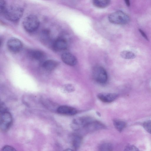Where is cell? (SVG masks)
Returning <instances> with one entry per match:
<instances>
[{
    "label": "cell",
    "instance_id": "11",
    "mask_svg": "<svg viewBox=\"0 0 151 151\" xmlns=\"http://www.w3.org/2000/svg\"><path fill=\"white\" fill-rule=\"evenodd\" d=\"M57 112L60 114L73 115L77 113L78 111L75 108L67 106H61L58 107L57 109Z\"/></svg>",
    "mask_w": 151,
    "mask_h": 151
},
{
    "label": "cell",
    "instance_id": "5",
    "mask_svg": "<svg viewBox=\"0 0 151 151\" xmlns=\"http://www.w3.org/2000/svg\"><path fill=\"white\" fill-rule=\"evenodd\" d=\"M12 122V115L7 110L0 111V128L2 132H5L8 130Z\"/></svg>",
    "mask_w": 151,
    "mask_h": 151
},
{
    "label": "cell",
    "instance_id": "20",
    "mask_svg": "<svg viewBox=\"0 0 151 151\" xmlns=\"http://www.w3.org/2000/svg\"><path fill=\"white\" fill-rule=\"evenodd\" d=\"M143 126L145 130L151 134V120L145 122L144 123Z\"/></svg>",
    "mask_w": 151,
    "mask_h": 151
},
{
    "label": "cell",
    "instance_id": "21",
    "mask_svg": "<svg viewBox=\"0 0 151 151\" xmlns=\"http://www.w3.org/2000/svg\"><path fill=\"white\" fill-rule=\"evenodd\" d=\"M7 6L5 0H0V12L1 13L3 14Z\"/></svg>",
    "mask_w": 151,
    "mask_h": 151
},
{
    "label": "cell",
    "instance_id": "3",
    "mask_svg": "<svg viewBox=\"0 0 151 151\" xmlns=\"http://www.w3.org/2000/svg\"><path fill=\"white\" fill-rule=\"evenodd\" d=\"M109 21L116 24H124L129 22L130 18L128 15L121 11H117L110 14L108 16Z\"/></svg>",
    "mask_w": 151,
    "mask_h": 151
},
{
    "label": "cell",
    "instance_id": "24",
    "mask_svg": "<svg viewBox=\"0 0 151 151\" xmlns=\"http://www.w3.org/2000/svg\"><path fill=\"white\" fill-rule=\"evenodd\" d=\"M125 150L129 151H137L138 150L136 147L134 146L129 145H127L126 147Z\"/></svg>",
    "mask_w": 151,
    "mask_h": 151
},
{
    "label": "cell",
    "instance_id": "26",
    "mask_svg": "<svg viewBox=\"0 0 151 151\" xmlns=\"http://www.w3.org/2000/svg\"><path fill=\"white\" fill-rule=\"evenodd\" d=\"M126 4L128 6H129L130 5V1L129 0H124Z\"/></svg>",
    "mask_w": 151,
    "mask_h": 151
},
{
    "label": "cell",
    "instance_id": "14",
    "mask_svg": "<svg viewBox=\"0 0 151 151\" xmlns=\"http://www.w3.org/2000/svg\"><path fill=\"white\" fill-rule=\"evenodd\" d=\"M111 0H93V5L100 8H104L110 4Z\"/></svg>",
    "mask_w": 151,
    "mask_h": 151
},
{
    "label": "cell",
    "instance_id": "18",
    "mask_svg": "<svg viewBox=\"0 0 151 151\" xmlns=\"http://www.w3.org/2000/svg\"><path fill=\"white\" fill-rule=\"evenodd\" d=\"M122 58L125 59H131L135 58L136 55L133 52L127 50L122 51L120 54Z\"/></svg>",
    "mask_w": 151,
    "mask_h": 151
},
{
    "label": "cell",
    "instance_id": "2",
    "mask_svg": "<svg viewBox=\"0 0 151 151\" xmlns=\"http://www.w3.org/2000/svg\"><path fill=\"white\" fill-rule=\"evenodd\" d=\"M40 24L38 17L34 15L27 16L23 22V25L25 30L27 32L32 33L36 31Z\"/></svg>",
    "mask_w": 151,
    "mask_h": 151
},
{
    "label": "cell",
    "instance_id": "25",
    "mask_svg": "<svg viewBox=\"0 0 151 151\" xmlns=\"http://www.w3.org/2000/svg\"><path fill=\"white\" fill-rule=\"evenodd\" d=\"M139 31L143 37L147 40L148 41V38L145 32L141 29H139Z\"/></svg>",
    "mask_w": 151,
    "mask_h": 151
},
{
    "label": "cell",
    "instance_id": "23",
    "mask_svg": "<svg viewBox=\"0 0 151 151\" xmlns=\"http://www.w3.org/2000/svg\"><path fill=\"white\" fill-rule=\"evenodd\" d=\"M1 150L2 151H14L16 150L13 147L7 145L4 146L2 148Z\"/></svg>",
    "mask_w": 151,
    "mask_h": 151
},
{
    "label": "cell",
    "instance_id": "10",
    "mask_svg": "<svg viewBox=\"0 0 151 151\" xmlns=\"http://www.w3.org/2000/svg\"><path fill=\"white\" fill-rule=\"evenodd\" d=\"M118 95L115 93H99L97 97L102 102L110 103L114 101L118 97Z\"/></svg>",
    "mask_w": 151,
    "mask_h": 151
},
{
    "label": "cell",
    "instance_id": "19",
    "mask_svg": "<svg viewBox=\"0 0 151 151\" xmlns=\"http://www.w3.org/2000/svg\"><path fill=\"white\" fill-rule=\"evenodd\" d=\"M100 151H109L112 150L113 146L112 145L109 143H105L101 144L99 147Z\"/></svg>",
    "mask_w": 151,
    "mask_h": 151
},
{
    "label": "cell",
    "instance_id": "13",
    "mask_svg": "<svg viewBox=\"0 0 151 151\" xmlns=\"http://www.w3.org/2000/svg\"><path fill=\"white\" fill-rule=\"evenodd\" d=\"M43 67L48 71L54 70L58 65V63L56 61L52 60H49L44 61L42 64Z\"/></svg>",
    "mask_w": 151,
    "mask_h": 151
},
{
    "label": "cell",
    "instance_id": "8",
    "mask_svg": "<svg viewBox=\"0 0 151 151\" xmlns=\"http://www.w3.org/2000/svg\"><path fill=\"white\" fill-rule=\"evenodd\" d=\"M105 127V126L101 123L93 120L86 125L83 128L88 132L104 129Z\"/></svg>",
    "mask_w": 151,
    "mask_h": 151
},
{
    "label": "cell",
    "instance_id": "22",
    "mask_svg": "<svg viewBox=\"0 0 151 151\" xmlns=\"http://www.w3.org/2000/svg\"><path fill=\"white\" fill-rule=\"evenodd\" d=\"M65 90L68 92H71L74 91L75 88L71 84H68L65 85L64 87Z\"/></svg>",
    "mask_w": 151,
    "mask_h": 151
},
{
    "label": "cell",
    "instance_id": "16",
    "mask_svg": "<svg viewBox=\"0 0 151 151\" xmlns=\"http://www.w3.org/2000/svg\"><path fill=\"white\" fill-rule=\"evenodd\" d=\"M82 140V138L80 136L77 135H73L72 140L73 148L75 150L78 149L81 144Z\"/></svg>",
    "mask_w": 151,
    "mask_h": 151
},
{
    "label": "cell",
    "instance_id": "9",
    "mask_svg": "<svg viewBox=\"0 0 151 151\" xmlns=\"http://www.w3.org/2000/svg\"><path fill=\"white\" fill-rule=\"evenodd\" d=\"M61 58L65 63L70 66H74L77 63L76 58L73 55L69 52L63 53L61 55Z\"/></svg>",
    "mask_w": 151,
    "mask_h": 151
},
{
    "label": "cell",
    "instance_id": "1",
    "mask_svg": "<svg viewBox=\"0 0 151 151\" xmlns=\"http://www.w3.org/2000/svg\"><path fill=\"white\" fill-rule=\"evenodd\" d=\"M23 13V9L21 7L17 6H11L7 7L3 14L8 20L15 22L21 19Z\"/></svg>",
    "mask_w": 151,
    "mask_h": 151
},
{
    "label": "cell",
    "instance_id": "12",
    "mask_svg": "<svg viewBox=\"0 0 151 151\" xmlns=\"http://www.w3.org/2000/svg\"><path fill=\"white\" fill-rule=\"evenodd\" d=\"M66 40L62 38H59L55 40L52 44L53 49L56 51H61L65 50L67 47Z\"/></svg>",
    "mask_w": 151,
    "mask_h": 151
},
{
    "label": "cell",
    "instance_id": "4",
    "mask_svg": "<svg viewBox=\"0 0 151 151\" xmlns=\"http://www.w3.org/2000/svg\"><path fill=\"white\" fill-rule=\"evenodd\" d=\"M92 75L96 82L100 84L105 83L108 80L106 71L102 67L96 66L94 67L92 71Z\"/></svg>",
    "mask_w": 151,
    "mask_h": 151
},
{
    "label": "cell",
    "instance_id": "15",
    "mask_svg": "<svg viewBox=\"0 0 151 151\" xmlns=\"http://www.w3.org/2000/svg\"><path fill=\"white\" fill-rule=\"evenodd\" d=\"M30 56L32 58L37 60H40L42 59L44 56V53L40 50H33L29 52Z\"/></svg>",
    "mask_w": 151,
    "mask_h": 151
},
{
    "label": "cell",
    "instance_id": "17",
    "mask_svg": "<svg viewBox=\"0 0 151 151\" xmlns=\"http://www.w3.org/2000/svg\"><path fill=\"white\" fill-rule=\"evenodd\" d=\"M113 122L115 128L119 132H122L126 126V123L121 120H114Z\"/></svg>",
    "mask_w": 151,
    "mask_h": 151
},
{
    "label": "cell",
    "instance_id": "6",
    "mask_svg": "<svg viewBox=\"0 0 151 151\" xmlns=\"http://www.w3.org/2000/svg\"><path fill=\"white\" fill-rule=\"evenodd\" d=\"M93 120L91 117L84 116L77 118L72 121L71 126L73 129L78 130L83 128L89 123Z\"/></svg>",
    "mask_w": 151,
    "mask_h": 151
},
{
    "label": "cell",
    "instance_id": "7",
    "mask_svg": "<svg viewBox=\"0 0 151 151\" xmlns=\"http://www.w3.org/2000/svg\"><path fill=\"white\" fill-rule=\"evenodd\" d=\"M7 46L8 49L11 52L16 53L22 49L23 44L21 41L16 38H12L7 42Z\"/></svg>",
    "mask_w": 151,
    "mask_h": 151
}]
</instances>
